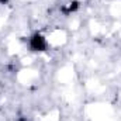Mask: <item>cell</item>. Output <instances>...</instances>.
I'll return each instance as SVG.
<instances>
[{
  "mask_svg": "<svg viewBox=\"0 0 121 121\" xmlns=\"http://www.w3.org/2000/svg\"><path fill=\"white\" fill-rule=\"evenodd\" d=\"M3 3H6V0H0V4H3Z\"/></svg>",
  "mask_w": 121,
  "mask_h": 121,
  "instance_id": "7a4b0ae2",
  "label": "cell"
},
{
  "mask_svg": "<svg viewBox=\"0 0 121 121\" xmlns=\"http://www.w3.org/2000/svg\"><path fill=\"white\" fill-rule=\"evenodd\" d=\"M30 48L32 51H45L47 49V41L41 34H34L30 38Z\"/></svg>",
  "mask_w": 121,
  "mask_h": 121,
  "instance_id": "6da1fadb",
  "label": "cell"
}]
</instances>
